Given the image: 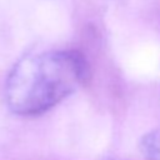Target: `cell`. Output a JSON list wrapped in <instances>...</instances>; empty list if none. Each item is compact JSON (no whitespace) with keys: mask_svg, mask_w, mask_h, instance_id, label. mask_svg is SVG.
Returning <instances> with one entry per match:
<instances>
[{"mask_svg":"<svg viewBox=\"0 0 160 160\" xmlns=\"http://www.w3.org/2000/svg\"><path fill=\"white\" fill-rule=\"evenodd\" d=\"M89 76L84 56L74 50L28 55L10 71L5 95L11 111L40 115L74 92Z\"/></svg>","mask_w":160,"mask_h":160,"instance_id":"1","label":"cell"},{"mask_svg":"<svg viewBox=\"0 0 160 160\" xmlns=\"http://www.w3.org/2000/svg\"><path fill=\"white\" fill-rule=\"evenodd\" d=\"M140 148L148 159L160 160V128L145 134L141 139Z\"/></svg>","mask_w":160,"mask_h":160,"instance_id":"2","label":"cell"}]
</instances>
